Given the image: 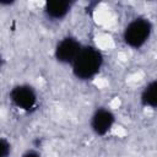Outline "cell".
<instances>
[{
  "label": "cell",
  "mask_w": 157,
  "mask_h": 157,
  "mask_svg": "<svg viewBox=\"0 0 157 157\" xmlns=\"http://www.w3.org/2000/svg\"><path fill=\"white\" fill-rule=\"evenodd\" d=\"M103 63L102 54L93 47H82L81 52L72 63V71L76 77L87 80L94 76Z\"/></svg>",
  "instance_id": "6da1fadb"
},
{
  "label": "cell",
  "mask_w": 157,
  "mask_h": 157,
  "mask_svg": "<svg viewBox=\"0 0 157 157\" xmlns=\"http://www.w3.org/2000/svg\"><path fill=\"white\" fill-rule=\"evenodd\" d=\"M151 23L145 18H136L130 22L124 31V40L128 45L139 48L150 37Z\"/></svg>",
  "instance_id": "7a4b0ae2"
},
{
  "label": "cell",
  "mask_w": 157,
  "mask_h": 157,
  "mask_svg": "<svg viewBox=\"0 0 157 157\" xmlns=\"http://www.w3.org/2000/svg\"><path fill=\"white\" fill-rule=\"evenodd\" d=\"M81 44L72 37H66L58 43L55 48V58L60 63H74L78 53L81 52Z\"/></svg>",
  "instance_id": "3957f363"
},
{
  "label": "cell",
  "mask_w": 157,
  "mask_h": 157,
  "mask_svg": "<svg viewBox=\"0 0 157 157\" xmlns=\"http://www.w3.org/2000/svg\"><path fill=\"white\" fill-rule=\"evenodd\" d=\"M10 97H11V101L21 109L31 110L36 107L37 97L34 91L29 86H26V85L16 86L15 88H12Z\"/></svg>",
  "instance_id": "277c9868"
},
{
  "label": "cell",
  "mask_w": 157,
  "mask_h": 157,
  "mask_svg": "<svg viewBox=\"0 0 157 157\" xmlns=\"http://www.w3.org/2000/svg\"><path fill=\"white\" fill-rule=\"evenodd\" d=\"M113 123H114V115L112 114V112L102 108L93 114L91 126L97 135H104L109 131Z\"/></svg>",
  "instance_id": "5b68a950"
},
{
  "label": "cell",
  "mask_w": 157,
  "mask_h": 157,
  "mask_svg": "<svg viewBox=\"0 0 157 157\" xmlns=\"http://www.w3.org/2000/svg\"><path fill=\"white\" fill-rule=\"evenodd\" d=\"M70 6L69 1H48L45 4V13L52 18H63L69 12Z\"/></svg>",
  "instance_id": "8992f818"
},
{
  "label": "cell",
  "mask_w": 157,
  "mask_h": 157,
  "mask_svg": "<svg viewBox=\"0 0 157 157\" xmlns=\"http://www.w3.org/2000/svg\"><path fill=\"white\" fill-rule=\"evenodd\" d=\"M141 101L145 105L157 108V81H153L146 86L141 94Z\"/></svg>",
  "instance_id": "52a82bcc"
},
{
  "label": "cell",
  "mask_w": 157,
  "mask_h": 157,
  "mask_svg": "<svg viewBox=\"0 0 157 157\" xmlns=\"http://www.w3.org/2000/svg\"><path fill=\"white\" fill-rule=\"evenodd\" d=\"M9 153H10V145L7 144V141L5 139H1V142H0V155H1V157H7Z\"/></svg>",
  "instance_id": "ba28073f"
},
{
  "label": "cell",
  "mask_w": 157,
  "mask_h": 157,
  "mask_svg": "<svg viewBox=\"0 0 157 157\" xmlns=\"http://www.w3.org/2000/svg\"><path fill=\"white\" fill-rule=\"evenodd\" d=\"M22 157H40V155L36 151H27Z\"/></svg>",
  "instance_id": "9c48e42d"
}]
</instances>
